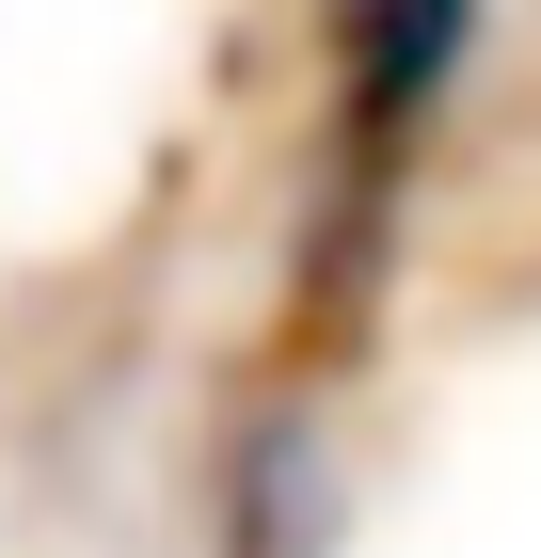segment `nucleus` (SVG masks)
I'll return each mask as SVG.
<instances>
[{"label": "nucleus", "mask_w": 541, "mask_h": 558, "mask_svg": "<svg viewBox=\"0 0 541 558\" xmlns=\"http://www.w3.org/2000/svg\"><path fill=\"white\" fill-rule=\"evenodd\" d=\"M462 64H478V0H334V144L367 192L446 129Z\"/></svg>", "instance_id": "1"}]
</instances>
